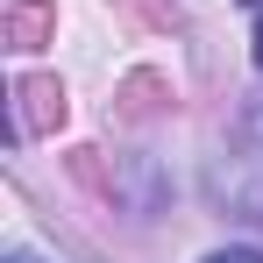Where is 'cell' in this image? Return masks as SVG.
<instances>
[{
	"label": "cell",
	"instance_id": "obj_1",
	"mask_svg": "<svg viewBox=\"0 0 263 263\" xmlns=\"http://www.w3.org/2000/svg\"><path fill=\"white\" fill-rule=\"evenodd\" d=\"M50 114H64L57 86H50V79H22V114H14V135H36V128H50Z\"/></svg>",
	"mask_w": 263,
	"mask_h": 263
},
{
	"label": "cell",
	"instance_id": "obj_2",
	"mask_svg": "<svg viewBox=\"0 0 263 263\" xmlns=\"http://www.w3.org/2000/svg\"><path fill=\"white\" fill-rule=\"evenodd\" d=\"M43 29H50L43 7H14V14H7V36H14L22 50H36V36H43Z\"/></svg>",
	"mask_w": 263,
	"mask_h": 263
},
{
	"label": "cell",
	"instance_id": "obj_3",
	"mask_svg": "<svg viewBox=\"0 0 263 263\" xmlns=\"http://www.w3.org/2000/svg\"><path fill=\"white\" fill-rule=\"evenodd\" d=\"M206 263H263V249H214Z\"/></svg>",
	"mask_w": 263,
	"mask_h": 263
},
{
	"label": "cell",
	"instance_id": "obj_4",
	"mask_svg": "<svg viewBox=\"0 0 263 263\" xmlns=\"http://www.w3.org/2000/svg\"><path fill=\"white\" fill-rule=\"evenodd\" d=\"M256 71H263V14H256Z\"/></svg>",
	"mask_w": 263,
	"mask_h": 263
},
{
	"label": "cell",
	"instance_id": "obj_5",
	"mask_svg": "<svg viewBox=\"0 0 263 263\" xmlns=\"http://www.w3.org/2000/svg\"><path fill=\"white\" fill-rule=\"evenodd\" d=\"M7 263H36V256H7Z\"/></svg>",
	"mask_w": 263,
	"mask_h": 263
}]
</instances>
